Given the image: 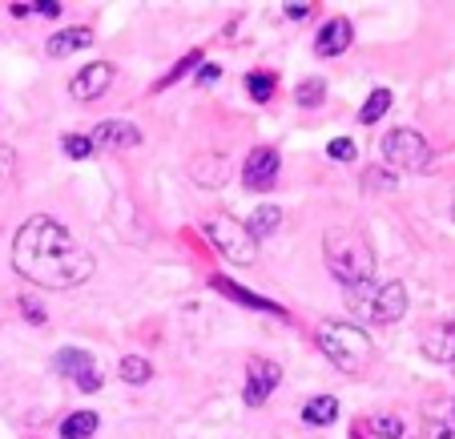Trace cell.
<instances>
[{
    "label": "cell",
    "instance_id": "cell-7",
    "mask_svg": "<svg viewBox=\"0 0 455 439\" xmlns=\"http://www.w3.org/2000/svg\"><path fill=\"white\" fill-rule=\"evenodd\" d=\"M278 383H283V367H278L275 359H250L246 363V387H242L246 407H262L270 395H275Z\"/></svg>",
    "mask_w": 455,
    "mask_h": 439
},
{
    "label": "cell",
    "instance_id": "cell-22",
    "mask_svg": "<svg viewBox=\"0 0 455 439\" xmlns=\"http://www.w3.org/2000/svg\"><path fill=\"white\" fill-rule=\"evenodd\" d=\"M93 367H97V359L89 351H81V347H60L57 351V371L60 375H69L73 383H77L85 371H93Z\"/></svg>",
    "mask_w": 455,
    "mask_h": 439
},
{
    "label": "cell",
    "instance_id": "cell-18",
    "mask_svg": "<svg viewBox=\"0 0 455 439\" xmlns=\"http://www.w3.org/2000/svg\"><path fill=\"white\" fill-rule=\"evenodd\" d=\"M246 226V234L250 238H270V234L283 226V206H275V202H267V206H258L254 214H250V222H242Z\"/></svg>",
    "mask_w": 455,
    "mask_h": 439
},
{
    "label": "cell",
    "instance_id": "cell-20",
    "mask_svg": "<svg viewBox=\"0 0 455 439\" xmlns=\"http://www.w3.org/2000/svg\"><path fill=\"white\" fill-rule=\"evenodd\" d=\"M278 93V73L275 69H254L246 73V97L254 105H270Z\"/></svg>",
    "mask_w": 455,
    "mask_h": 439
},
{
    "label": "cell",
    "instance_id": "cell-16",
    "mask_svg": "<svg viewBox=\"0 0 455 439\" xmlns=\"http://www.w3.org/2000/svg\"><path fill=\"white\" fill-rule=\"evenodd\" d=\"M367 439H407V427L399 415H367L363 423H355Z\"/></svg>",
    "mask_w": 455,
    "mask_h": 439
},
{
    "label": "cell",
    "instance_id": "cell-9",
    "mask_svg": "<svg viewBox=\"0 0 455 439\" xmlns=\"http://www.w3.org/2000/svg\"><path fill=\"white\" fill-rule=\"evenodd\" d=\"M93 149H109V154H121V149H133L141 146V130L133 121L125 117H109V121H97L93 133H89Z\"/></svg>",
    "mask_w": 455,
    "mask_h": 439
},
{
    "label": "cell",
    "instance_id": "cell-2",
    "mask_svg": "<svg viewBox=\"0 0 455 439\" xmlns=\"http://www.w3.org/2000/svg\"><path fill=\"white\" fill-rule=\"evenodd\" d=\"M323 254H327V270L335 275V283H343L347 291H363L375 278V250L363 234L331 230L323 238Z\"/></svg>",
    "mask_w": 455,
    "mask_h": 439
},
{
    "label": "cell",
    "instance_id": "cell-24",
    "mask_svg": "<svg viewBox=\"0 0 455 439\" xmlns=\"http://www.w3.org/2000/svg\"><path fill=\"white\" fill-rule=\"evenodd\" d=\"M117 375H121V383H133V387H141V383L154 379V363L141 359V355H125V359L117 363Z\"/></svg>",
    "mask_w": 455,
    "mask_h": 439
},
{
    "label": "cell",
    "instance_id": "cell-15",
    "mask_svg": "<svg viewBox=\"0 0 455 439\" xmlns=\"http://www.w3.org/2000/svg\"><path fill=\"white\" fill-rule=\"evenodd\" d=\"M339 419V399L335 395H310L302 403V423L307 427H331Z\"/></svg>",
    "mask_w": 455,
    "mask_h": 439
},
{
    "label": "cell",
    "instance_id": "cell-8",
    "mask_svg": "<svg viewBox=\"0 0 455 439\" xmlns=\"http://www.w3.org/2000/svg\"><path fill=\"white\" fill-rule=\"evenodd\" d=\"M113 77H117V69L109 60H93V65H85L69 77V97L73 101H101L113 89Z\"/></svg>",
    "mask_w": 455,
    "mask_h": 439
},
{
    "label": "cell",
    "instance_id": "cell-14",
    "mask_svg": "<svg viewBox=\"0 0 455 439\" xmlns=\"http://www.w3.org/2000/svg\"><path fill=\"white\" fill-rule=\"evenodd\" d=\"M93 44V28L89 25H73V28H60V33L49 36V44H44V52L49 57H69V52H81Z\"/></svg>",
    "mask_w": 455,
    "mask_h": 439
},
{
    "label": "cell",
    "instance_id": "cell-3",
    "mask_svg": "<svg viewBox=\"0 0 455 439\" xmlns=\"http://www.w3.org/2000/svg\"><path fill=\"white\" fill-rule=\"evenodd\" d=\"M315 343H318V351L327 355V359L335 363L339 371H347V375L363 371V367L371 363V355H375V347H371V335H367V331L355 327V323H343V319L318 323Z\"/></svg>",
    "mask_w": 455,
    "mask_h": 439
},
{
    "label": "cell",
    "instance_id": "cell-34",
    "mask_svg": "<svg viewBox=\"0 0 455 439\" xmlns=\"http://www.w3.org/2000/svg\"><path fill=\"white\" fill-rule=\"evenodd\" d=\"M367 181L371 186H387V190H395V178H387V170H375V165L367 170Z\"/></svg>",
    "mask_w": 455,
    "mask_h": 439
},
{
    "label": "cell",
    "instance_id": "cell-6",
    "mask_svg": "<svg viewBox=\"0 0 455 439\" xmlns=\"http://www.w3.org/2000/svg\"><path fill=\"white\" fill-rule=\"evenodd\" d=\"M278 170H283V157H278L275 146H254L246 154V162H242V186L254 194L270 190L278 181Z\"/></svg>",
    "mask_w": 455,
    "mask_h": 439
},
{
    "label": "cell",
    "instance_id": "cell-23",
    "mask_svg": "<svg viewBox=\"0 0 455 439\" xmlns=\"http://www.w3.org/2000/svg\"><path fill=\"white\" fill-rule=\"evenodd\" d=\"M323 101H327V77H307L294 85V105L299 109H318Z\"/></svg>",
    "mask_w": 455,
    "mask_h": 439
},
{
    "label": "cell",
    "instance_id": "cell-4",
    "mask_svg": "<svg viewBox=\"0 0 455 439\" xmlns=\"http://www.w3.org/2000/svg\"><path fill=\"white\" fill-rule=\"evenodd\" d=\"M202 234H206L210 246H214L226 262H234V267H254V262H258V242L250 238L246 226H242L238 218L210 214L206 222H202Z\"/></svg>",
    "mask_w": 455,
    "mask_h": 439
},
{
    "label": "cell",
    "instance_id": "cell-5",
    "mask_svg": "<svg viewBox=\"0 0 455 439\" xmlns=\"http://www.w3.org/2000/svg\"><path fill=\"white\" fill-rule=\"evenodd\" d=\"M379 154H383V162L391 165V170L423 173L431 165V141L423 138V133L399 125V130H391V133H383V138H379Z\"/></svg>",
    "mask_w": 455,
    "mask_h": 439
},
{
    "label": "cell",
    "instance_id": "cell-19",
    "mask_svg": "<svg viewBox=\"0 0 455 439\" xmlns=\"http://www.w3.org/2000/svg\"><path fill=\"white\" fill-rule=\"evenodd\" d=\"M101 427V419H97V411H69L65 419H60V427H57V435L60 439H93V431Z\"/></svg>",
    "mask_w": 455,
    "mask_h": 439
},
{
    "label": "cell",
    "instance_id": "cell-11",
    "mask_svg": "<svg viewBox=\"0 0 455 439\" xmlns=\"http://www.w3.org/2000/svg\"><path fill=\"white\" fill-rule=\"evenodd\" d=\"M351 44H355V25L347 17H331L327 25L318 28V36H315V52H318V57H343Z\"/></svg>",
    "mask_w": 455,
    "mask_h": 439
},
{
    "label": "cell",
    "instance_id": "cell-36",
    "mask_svg": "<svg viewBox=\"0 0 455 439\" xmlns=\"http://www.w3.org/2000/svg\"><path fill=\"white\" fill-rule=\"evenodd\" d=\"M9 12L17 20H25V17H33V4H9Z\"/></svg>",
    "mask_w": 455,
    "mask_h": 439
},
{
    "label": "cell",
    "instance_id": "cell-35",
    "mask_svg": "<svg viewBox=\"0 0 455 439\" xmlns=\"http://www.w3.org/2000/svg\"><path fill=\"white\" fill-rule=\"evenodd\" d=\"M286 20H307L310 12H315V4H286Z\"/></svg>",
    "mask_w": 455,
    "mask_h": 439
},
{
    "label": "cell",
    "instance_id": "cell-10",
    "mask_svg": "<svg viewBox=\"0 0 455 439\" xmlns=\"http://www.w3.org/2000/svg\"><path fill=\"white\" fill-rule=\"evenodd\" d=\"M371 323H379V327H391V323H399L407 315V286L403 283H383L375 291V299H371Z\"/></svg>",
    "mask_w": 455,
    "mask_h": 439
},
{
    "label": "cell",
    "instance_id": "cell-12",
    "mask_svg": "<svg viewBox=\"0 0 455 439\" xmlns=\"http://www.w3.org/2000/svg\"><path fill=\"white\" fill-rule=\"evenodd\" d=\"M210 286H214L218 294H226V299H238L246 310H267V315H275V319H286V307H283V302L262 299V294L246 291V286H238L234 278H226V275H214V278H210Z\"/></svg>",
    "mask_w": 455,
    "mask_h": 439
},
{
    "label": "cell",
    "instance_id": "cell-1",
    "mask_svg": "<svg viewBox=\"0 0 455 439\" xmlns=\"http://www.w3.org/2000/svg\"><path fill=\"white\" fill-rule=\"evenodd\" d=\"M12 270L44 291H73L89 283L97 270V259L60 226L57 218L36 214L12 238Z\"/></svg>",
    "mask_w": 455,
    "mask_h": 439
},
{
    "label": "cell",
    "instance_id": "cell-31",
    "mask_svg": "<svg viewBox=\"0 0 455 439\" xmlns=\"http://www.w3.org/2000/svg\"><path fill=\"white\" fill-rule=\"evenodd\" d=\"M12 165H17V149H12V146H0V181L12 173Z\"/></svg>",
    "mask_w": 455,
    "mask_h": 439
},
{
    "label": "cell",
    "instance_id": "cell-32",
    "mask_svg": "<svg viewBox=\"0 0 455 439\" xmlns=\"http://www.w3.org/2000/svg\"><path fill=\"white\" fill-rule=\"evenodd\" d=\"M218 77H222V69H218L214 60H206L198 69V85H218Z\"/></svg>",
    "mask_w": 455,
    "mask_h": 439
},
{
    "label": "cell",
    "instance_id": "cell-30",
    "mask_svg": "<svg viewBox=\"0 0 455 439\" xmlns=\"http://www.w3.org/2000/svg\"><path fill=\"white\" fill-rule=\"evenodd\" d=\"M20 315H25L28 323H36V327L49 319V315H44V307H41V302H33V299H20Z\"/></svg>",
    "mask_w": 455,
    "mask_h": 439
},
{
    "label": "cell",
    "instance_id": "cell-25",
    "mask_svg": "<svg viewBox=\"0 0 455 439\" xmlns=\"http://www.w3.org/2000/svg\"><path fill=\"white\" fill-rule=\"evenodd\" d=\"M391 101H395V97H391V89H371L367 93V101H363V109H359V121L363 125H375V121H383L387 117V109H391Z\"/></svg>",
    "mask_w": 455,
    "mask_h": 439
},
{
    "label": "cell",
    "instance_id": "cell-37",
    "mask_svg": "<svg viewBox=\"0 0 455 439\" xmlns=\"http://www.w3.org/2000/svg\"><path fill=\"white\" fill-rule=\"evenodd\" d=\"M351 439H367V435H363V431H359V427H355V431H351Z\"/></svg>",
    "mask_w": 455,
    "mask_h": 439
},
{
    "label": "cell",
    "instance_id": "cell-17",
    "mask_svg": "<svg viewBox=\"0 0 455 439\" xmlns=\"http://www.w3.org/2000/svg\"><path fill=\"white\" fill-rule=\"evenodd\" d=\"M423 439H455V399L431 407L427 427H423Z\"/></svg>",
    "mask_w": 455,
    "mask_h": 439
},
{
    "label": "cell",
    "instance_id": "cell-28",
    "mask_svg": "<svg viewBox=\"0 0 455 439\" xmlns=\"http://www.w3.org/2000/svg\"><path fill=\"white\" fill-rule=\"evenodd\" d=\"M327 154L335 157V162H351V157L359 154V146H355L351 138H335V141H331V146H327Z\"/></svg>",
    "mask_w": 455,
    "mask_h": 439
},
{
    "label": "cell",
    "instance_id": "cell-13",
    "mask_svg": "<svg viewBox=\"0 0 455 439\" xmlns=\"http://www.w3.org/2000/svg\"><path fill=\"white\" fill-rule=\"evenodd\" d=\"M423 355H427L431 363H443V367L455 371V319L439 323V327H431L427 335H423Z\"/></svg>",
    "mask_w": 455,
    "mask_h": 439
},
{
    "label": "cell",
    "instance_id": "cell-27",
    "mask_svg": "<svg viewBox=\"0 0 455 439\" xmlns=\"http://www.w3.org/2000/svg\"><path fill=\"white\" fill-rule=\"evenodd\" d=\"M60 149H65V157H73V162H85V157L93 154V141H89V133H69V138L60 141Z\"/></svg>",
    "mask_w": 455,
    "mask_h": 439
},
{
    "label": "cell",
    "instance_id": "cell-29",
    "mask_svg": "<svg viewBox=\"0 0 455 439\" xmlns=\"http://www.w3.org/2000/svg\"><path fill=\"white\" fill-rule=\"evenodd\" d=\"M101 367H93V371H85V375H81L77 379V391H85V395H93V391H101Z\"/></svg>",
    "mask_w": 455,
    "mask_h": 439
},
{
    "label": "cell",
    "instance_id": "cell-33",
    "mask_svg": "<svg viewBox=\"0 0 455 439\" xmlns=\"http://www.w3.org/2000/svg\"><path fill=\"white\" fill-rule=\"evenodd\" d=\"M33 12H36V17H60V12H65V9H60L57 0H36V4H33Z\"/></svg>",
    "mask_w": 455,
    "mask_h": 439
},
{
    "label": "cell",
    "instance_id": "cell-21",
    "mask_svg": "<svg viewBox=\"0 0 455 439\" xmlns=\"http://www.w3.org/2000/svg\"><path fill=\"white\" fill-rule=\"evenodd\" d=\"M202 65H206V52H202V49H194V52H186V57H178V65H173V69L165 73L162 81H154V93H165V89H173L178 81H186L189 73H198Z\"/></svg>",
    "mask_w": 455,
    "mask_h": 439
},
{
    "label": "cell",
    "instance_id": "cell-26",
    "mask_svg": "<svg viewBox=\"0 0 455 439\" xmlns=\"http://www.w3.org/2000/svg\"><path fill=\"white\" fill-rule=\"evenodd\" d=\"M226 173H230L226 157H198L194 162V181H202V186H222Z\"/></svg>",
    "mask_w": 455,
    "mask_h": 439
},
{
    "label": "cell",
    "instance_id": "cell-38",
    "mask_svg": "<svg viewBox=\"0 0 455 439\" xmlns=\"http://www.w3.org/2000/svg\"><path fill=\"white\" fill-rule=\"evenodd\" d=\"M451 222H455V206H451Z\"/></svg>",
    "mask_w": 455,
    "mask_h": 439
}]
</instances>
